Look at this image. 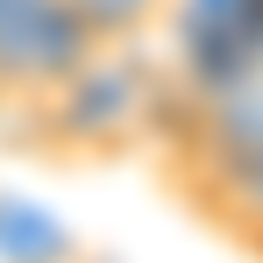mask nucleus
I'll return each mask as SVG.
<instances>
[{"instance_id": "nucleus-2", "label": "nucleus", "mask_w": 263, "mask_h": 263, "mask_svg": "<svg viewBox=\"0 0 263 263\" xmlns=\"http://www.w3.org/2000/svg\"><path fill=\"white\" fill-rule=\"evenodd\" d=\"M149 7H157V0H71V14H79V29H86L92 43L135 36V29L149 22Z\"/></svg>"}, {"instance_id": "nucleus-1", "label": "nucleus", "mask_w": 263, "mask_h": 263, "mask_svg": "<svg viewBox=\"0 0 263 263\" xmlns=\"http://www.w3.org/2000/svg\"><path fill=\"white\" fill-rule=\"evenodd\" d=\"M71 0H0V100H36L92 57Z\"/></svg>"}]
</instances>
